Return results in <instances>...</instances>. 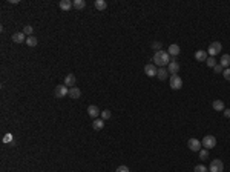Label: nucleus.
I'll return each instance as SVG.
<instances>
[{"label":"nucleus","mask_w":230,"mask_h":172,"mask_svg":"<svg viewBox=\"0 0 230 172\" xmlns=\"http://www.w3.org/2000/svg\"><path fill=\"white\" fill-rule=\"evenodd\" d=\"M169 57H170L169 52H166V51H157L152 60L155 62L157 66H159V68H166V66H169V63H170V58Z\"/></svg>","instance_id":"1"},{"label":"nucleus","mask_w":230,"mask_h":172,"mask_svg":"<svg viewBox=\"0 0 230 172\" xmlns=\"http://www.w3.org/2000/svg\"><path fill=\"white\" fill-rule=\"evenodd\" d=\"M221 51H222V45L219 42H212L210 46H209V49H207V54H209L210 57H215V56H218Z\"/></svg>","instance_id":"2"},{"label":"nucleus","mask_w":230,"mask_h":172,"mask_svg":"<svg viewBox=\"0 0 230 172\" xmlns=\"http://www.w3.org/2000/svg\"><path fill=\"white\" fill-rule=\"evenodd\" d=\"M169 83H170V88H172L173 91H178V89H181V88H183V80H181V77H180L178 74L170 75Z\"/></svg>","instance_id":"3"},{"label":"nucleus","mask_w":230,"mask_h":172,"mask_svg":"<svg viewBox=\"0 0 230 172\" xmlns=\"http://www.w3.org/2000/svg\"><path fill=\"white\" fill-rule=\"evenodd\" d=\"M201 144H202L204 149H213L216 146V138L213 135H206V137L201 140Z\"/></svg>","instance_id":"4"},{"label":"nucleus","mask_w":230,"mask_h":172,"mask_svg":"<svg viewBox=\"0 0 230 172\" xmlns=\"http://www.w3.org/2000/svg\"><path fill=\"white\" fill-rule=\"evenodd\" d=\"M187 148H189L192 152H200L201 148H202V144L198 138H190V140L187 142Z\"/></svg>","instance_id":"5"},{"label":"nucleus","mask_w":230,"mask_h":172,"mask_svg":"<svg viewBox=\"0 0 230 172\" xmlns=\"http://www.w3.org/2000/svg\"><path fill=\"white\" fill-rule=\"evenodd\" d=\"M224 171V163L221 160H212L210 166H209V172H222Z\"/></svg>","instance_id":"6"},{"label":"nucleus","mask_w":230,"mask_h":172,"mask_svg":"<svg viewBox=\"0 0 230 172\" xmlns=\"http://www.w3.org/2000/svg\"><path fill=\"white\" fill-rule=\"evenodd\" d=\"M54 94H55L57 99H63V97H66V95L69 94V88L65 86V85H58V86H55V89H54Z\"/></svg>","instance_id":"7"},{"label":"nucleus","mask_w":230,"mask_h":172,"mask_svg":"<svg viewBox=\"0 0 230 172\" xmlns=\"http://www.w3.org/2000/svg\"><path fill=\"white\" fill-rule=\"evenodd\" d=\"M180 69H181L180 63L176 62V58L173 57L172 60H170V63H169V66H167V71H169V74L175 75V74H178V72H180Z\"/></svg>","instance_id":"8"},{"label":"nucleus","mask_w":230,"mask_h":172,"mask_svg":"<svg viewBox=\"0 0 230 172\" xmlns=\"http://www.w3.org/2000/svg\"><path fill=\"white\" fill-rule=\"evenodd\" d=\"M157 66L154 65V63H147L146 66H144V74L147 75V77H155L157 75Z\"/></svg>","instance_id":"9"},{"label":"nucleus","mask_w":230,"mask_h":172,"mask_svg":"<svg viewBox=\"0 0 230 172\" xmlns=\"http://www.w3.org/2000/svg\"><path fill=\"white\" fill-rule=\"evenodd\" d=\"M87 114H89V117L91 118H98V115L101 114V111L98 109V106H95V105H91L89 108H87Z\"/></svg>","instance_id":"10"},{"label":"nucleus","mask_w":230,"mask_h":172,"mask_svg":"<svg viewBox=\"0 0 230 172\" xmlns=\"http://www.w3.org/2000/svg\"><path fill=\"white\" fill-rule=\"evenodd\" d=\"M11 39H13V42L14 43H26V35L23 34V31L22 32H14L13 35H11Z\"/></svg>","instance_id":"11"},{"label":"nucleus","mask_w":230,"mask_h":172,"mask_svg":"<svg viewBox=\"0 0 230 172\" xmlns=\"http://www.w3.org/2000/svg\"><path fill=\"white\" fill-rule=\"evenodd\" d=\"M75 82H77L75 75H74V74H68V75L65 77V83H63V85L68 86V88L71 89V88H74V86H75Z\"/></svg>","instance_id":"12"},{"label":"nucleus","mask_w":230,"mask_h":172,"mask_svg":"<svg viewBox=\"0 0 230 172\" xmlns=\"http://www.w3.org/2000/svg\"><path fill=\"white\" fill-rule=\"evenodd\" d=\"M58 8L61 11H71V8H74V3H72L71 0H61L58 3Z\"/></svg>","instance_id":"13"},{"label":"nucleus","mask_w":230,"mask_h":172,"mask_svg":"<svg viewBox=\"0 0 230 172\" xmlns=\"http://www.w3.org/2000/svg\"><path fill=\"white\" fill-rule=\"evenodd\" d=\"M71 99H74V100H77V99H80L81 97V91H80V88H77V86H74V88H71L69 89V94H68Z\"/></svg>","instance_id":"14"},{"label":"nucleus","mask_w":230,"mask_h":172,"mask_svg":"<svg viewBox=\"0 0 230 172\" xmlns=\"http://www.w3.org/2000/svg\"><path fill=\"white\" fill-rule=\"evenodd\" d=\"M157 77H158L161 82L167 80V77H169V71H167V68H158V71H157Z\"/></svg>","instance_id":"15"},{"label":"nucleus","mask_w":230,"mask_h":172,"mask_svg":"<svg viewBox=\"0 0 230 172\" xmlns=\"http://www.w3.org/2000/svg\"><path fill=\"white\" fill-rule=\"evenodd\" d=\"M180 52H181V48L176 45V43H173L169 46V56H172V57H176V56H180Z\"/></svg>","instance_id":"16"},{"label":"nucleus","mask_w":230,"mask_h":172,"mask_svg":"<svg viewBox=\"0 0 230 172\" xmlns=\"http://www.w3.org/2000/svg\"><path fill=\"white\" fill-rule=\"evenodd\" d=\"M219 65L226 69V68H229L230 66V54H222L221 56V60H219Z\"/></svg>","instance_id":"17"},{"label":"nucleus","mask_w":230,"mask_h":172,"mask_svg":"<svg viewBox=\"0 0 230 172\" xmlns=\"http://www.w3.org/2000/svg\"><path fill=\"white\" fill-rule=\"evenodd\" d=\"M207 51H204V49H200V51H196L195 52V58L198 60V62H206L207 60Z\"/></svg>","instance_id":"18"},{"label":"nucleus","mask_w":230,"mask_h":172,"mask_svg":"<svg viewBox=\"0 0 230 172\" xmlns=\"http://www.w3.org/2000/svg\"><path fill=\"white\" fill-rule=\"evenodd\" d=\"M92 128L95 129V131H101V129L104 128V120L103 118H95L94 123H92Z\"/></svg>","instance_id":"19"},{"label":"nucleus","mask_w":230,"mask_h":172,"mask_svg":"<svg viewBox=\"0 0 230 172\" xmlns=\"http://www.w3.org/2000/svg\"><path fill=\"white\" fill-rule=\"evenodd\" d=\"M94 6H95V9H98V11H104V9L107 8V3H106L104 0H95V2H94Z\"/></svg>","instance_id":"20"},{"label":"nucleus","mask_w":230,"mask_h":172,"mask_svg":"<svg viewBox=\"0 0 230 172\" xmlns=\"http://www.w3.org/2000/svg\"><path fill=\"white\" fill-rule=\"evenodd\" d=\"M212 106H213V109H215V111H224V109H226L224 101H222V100H215L213 103H212Z\"/></svg>","instance_id":"21"},{"label":"nucleus","mask_w":230,"mask_h":172,"mask_svg":"<svg viewBox=\"0 0 230 172\" xmlns=\"http://www.w3.org/2000/svg\"><path fill=\"white\" fill-rule=\"evenodd\" d=\"M37 43H39V40H37V37H34V35H29L28 39H26V45H28L29 48H35Z\"/></svg>","instance_id":"22"},{"label":"nucleus","mask_w":230,"mask_h":172,"mask_svg":"<svg viewBox=\"0 0 230 172\" xmlns=\"http://www.w3.org/2000/svg\"><path fill=\"white\" fill-rule=\"evenodd\" d=\"M72 3H74V8L75 9H83L86 6V2L85 0H74Z\"/></svg>","instance_id":"23"},{"label":"nucleus","mask_w":230,"mask_h":172,"mask_svg":"<svg viewBox=\"0 0 230 172\" xmlns=\"http://www.w3.org/2000/svg\"><path fill=\"white\" fill-rule=\"evenodd\" d=\"M23 34H25L26 37H29V35H34V29H32V26H31V25H26V26L23 28Z\"/></svg>","instance_id":"24"},{"label":"nucleus","mask_w":230,"mask_h":172,"mask_svg":"<svg viewBox=\"0 0 230 172\" xmlns=\"http://www.w3.org/2000/svg\"><path fill=\"white\" fill-rule=\"evenodd\" d=\"M2 142H3L5 144L11 143V142H13V134H9V132H8V134H5V135H3V138H2Z\"/></svg>","instance_id":"25"},{"label":"nucleus","mask_w":230,"mask_h":172,"mask_svg":"<svg viewBox=\"0 0 230 172\" xmlns=\"http://www.w3.org/2000/svg\"><path fill=\"white\" fill-rule=\"evenodd\" d=\"M198 154H200V160H207L209 158V149H201Z\"/></svg>","instance_id":"26"},{"label":"nucleus","mask_w":230,"mask_h":172,"mask_svg":"<svg viewBox=\"0 0 230 172\" xmlns=\"http://www.w3.org/2000/svg\"><path fill=\"white\" fill-rule=\"evenodd\" d=\"M101 118H103V120H104V121H106V120H109V118H111V111H109V109H104V111H101Z\"/></svg>","instance_id":"27"},{"label":"nucleus","mask_w":230,"mask_h":172,"mask_svg":"<svg viewBox=\"0 0 230 172\" xmlns=\"http://www.w3.org/2000/svg\"><path fill=\"white\" fill-rule=\"evenodd\" d=\"M206 65H207V66H210V68H215V65H216L215 57H207V60H206Z\"/></svg>","instance_id":"28"},{"label":"nucleus","mask_w":230,"mask_h":172,"mask_svg":"<svg viewBox=\"0 0 230 172\" xmlns=\"http://www.w3.org/2000/svg\"><path fill=\"white\" fill-rule=\"evenodd\" d=\"M193 172H209V169H207L204 164H196L195 169H193Z\"/></svg>","instance_id":"29"},{"label":"nucleus","mask_w":230,"mask_h":172,"mask_svg":"<svg viewBox=\"0 0 230 172\" xmlns=\"http://www.w3.org/2000/svg\"><path fill=\"white\" fill-rule=\"evenodd\" d=\"M115 172H130V171H129V168H128V166L121 164V166H118V168H117V171H115Z\"/></svg>","instance_id":"30"},{"label":"nucleus","mask_w":230,"mask_h":172,"mask_svg":"<svg viewBox=\"0 0 230 172\" xmlns=\"http://www.w3.org/2000/svg\"><path fill=\"white\" fill-rule=\"evenodd\" d=\"M222 75H224V78H226V80H229V82H230V68H226V69L222 71Z\"/></svg>","instance_id":"31"},{"label":"nucleus","mask_w":230,"mask_h":172,"mask_svg":"<svg viewBox=\"0 0 230 172\" xmlns=\"http://www.w3.org/2000/svg\"><path fill=\"white\" fill-rule=\"evenodd\" d=\"M213 71H215L216 74H221V72L224 71V68H222V66H221L219 63H216V65H215V68H213Z\"/></svg>","instance_id":"32"},{"label":"nucleus","mask_w":230,"mask_h":172,"mask_svg":"<svg viewBox=\"0 0 230 172\" xmlns=\"http://www.w3.org/2000/svg\"><path fill=\"white\" fill-rule=\"evenodd\" d=\"M152 48H154V49H158V51H161V43H159V42H154V43H152Z\"/></svg>","instance_id":"33"},{"label":"nucleus","mask_w":230,"mask_h":172,"mask_svg":"<svg viewBox=\"0 0 230 172\" xmlns=\"http://www.w3.org/2000/svg\"><path fill=\"white\" fill-rule=\"evenodd\" d=\"M222 112H224V117H226V118H230V109H224Z\"/></svg>","instance_id":"34"}]
</instances>
